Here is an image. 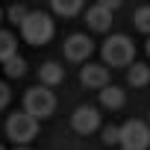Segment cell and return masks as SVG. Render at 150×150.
<instances>
[{
  "label": "cell",
  "mask_w": 150,
  "mask_h": 150,
  "mask_svg": "<svg viewBox=\"0 0 150 150\" xmlns=\"http://www.w3.org/2000/svg\"><path fill=\"white\" fill-rule=\"evenodd\" d=\"M53 33H56V24H53V18L50 15H44V12H30L27 18H24V24H21V35H24V41L27 44H47L50 38H53Z\"/></svg>",
  "instance_id": "cell-1"
},
{
  "label": "cell",
  "mask_w": 150,
  "mask_h": 150,
  "mask_svg": "<svg viewBox=\"0 0 150 150\" xmlns=\"http://www.w3.org/2000/svg\"><path fill=\"white\" fill-rule=\"evenodd\" d=\"M100 56H103V65H112V68H124V65H132V56H135V47L127 35H112L103 41L100 47Z\"/></svg>",
  "instance_id": "cell-2"
},
{
  "label": "cell",
  "mask_w": 150,
  "mask_h": 150,
  "mask_svg": "<svg viewBox=\"0 0 150 150\" xmlns=\"http://www.w3.org/2000/svg\"><path fill=\"white\" fill-rule=\"evenodd\" d=\"M35 132H38V118H33L30 112H15V115H9V121H6V135H9L18 147L30 144V141L35 138Z\"/></svg>",
  "instance_id": "cell-3"
},
{
  "label": "cell",
  "mask_w": 150,
  "mask_h": 150,
  "mask_svg": "<svg viewBox=\"0 0 150 150\" xmlns=\"http://www.w3.org/2000/svg\"><path fill=\"white\" fill-rule=\"evenodd\" d=\"M56 109V97L47 86H35L24 94V112H30L33 118H50Z\"/></svg>",
  "instance_id": "cell-4"
},
{
  "label": "cell",
  "mask_w": 150,
  "mask_h": 150,
  "mask_svg": "<svg viewBox=\"0 0 150 150\" xmlns=\"http://www.w3.org/2000/svg\"><path fill=\"white\" fill-rule=\"evenodd\" d=\"M121 147L124 150H147L150 147V127L138 118L127 121L121 127Z\"/></svg>",
  "instance_id": "cell-5"
},
{
  "label": "cell",
  "mask_w": 150,
  "mask_h": 150,
  "mask_svg": "<svg viewBox=\"0 0 150 150\" xmlns=\"http://www.w3.org/2000/svg\"><path fill=\"white\" fill-rule=\"evenodd\" d=\"M91 50H94V44H91V38L83 35V33H74V35L65 41V59H71V62H88Z\"/></svg>",
  "instance_id": "cell-6"
},
{
  "label": "cell",
  "mask_w": 150,
  "mask_h": 150,
  "mask_svg": "<svg viewBox=\"0 0 150 150\" xmlns=\"http://www.w3.org/2000/svg\"><path fill=\"white\" fill-rule=\"evenodd\" d=\"M71 127L77 129V132H83V135H88V132H94V129L100 127V112H97L94 106H80V109H74Z\"/></svg>",
  "instance_id": "cell-7"
},
{
  "label": "cell",
  "mask_w": 150,
  "mask_h": 150,
  "mask_svg": "<svg viewBox=\"0 0 150 150\" xmlns=\"http://www.w3.org/2000/svg\"><path fill=\"white\" fill-rule=\"evenodd\" d=\"M80 83L86 86V88H97V91H103L106 86H109V68L106 65H83V71H80Z\"/></svg>",
  "instance_id": "cell-8"
},
{
  "label": "cell",
  "mask_w": 150,
  "mask_h": 150,
  "mask_svg": "<svg viewBox=\"0 0 150 150\" xmlns=\"http://www.w3.org/2000/svg\"><path fill=\"white\" fill-rule=\"evenodd\" d=\"M86 24L94 30V33H106L109 27H112V9H106V6H91L88 12H86Z\"/></svg>",
  "instance_id": "cell-9"
},
{
  "label": "cell",
  "mask_w": 150,
  "mask_h": 150,
  "mask_svg": "<svg viewBox=\"0 0 150 150\" xmlns=\"http://www.w3.org/2000/svg\"><path fill=\"white\" fill-rule=\"evenodd\" d=\"M38 80H41V86H59L62 80H65V68L59 65V62H44L41 68H38Z\"/></svg>",
  "instance_id": "cell-10"
},
{
  "label": "cell",
  "mask_w": 150,
  "mask_h": 150,
  "mask_svg": "<svg viewBox=\"0 0 150 150\" xmlns=\"http://www.w3.org/2000/svg\"><path fill=\"white\" fill-rule=\"evenodd\" d=\"M124 103H127V94H124V88H118V86H106V88L100 91V106H103V109H112V112H118Z\"/></svg>",
  "instance_id": "cell-11"
},
{
  "label": "cell",
  "mask_w": 150,
  "mask_h": 150,
  "mask_svg": "<svg viewBox=\"0 0 150 150\" xmlns=\"http://www.w3.org/2000/svg\"><path fill=\"white\" fill-rule=\"evenodd\" d=\"M127 83H129V86H135V88L147 86V83H150V68H147V65H141V62L129 65V71H127Z\"/></svg>",
  "instance_id": "cell-12"
},
{
  "label": "cell",
  "mask_w": 150,
  "mask_h": 150,
  "mask_svg": "<svg viewBox=\"0 0 150 150\" xmlns=\"http://www.w3.org/2000/svg\"><path fill=\"white\" fill-rule=\"evenodd\" d=\"M50 6H53L56 15L71 18V15H77V12L83 9V0H50Z\"/></svg>",
  "instance_id": "cell-13"
},
{
  "label": "cell",
  "mask_w": 150,
  "mask_h": 150,
  "mask_svg": "<svg viewBox=\"0 0 150 150\" xmlns=\"http://www.w3.org/2000/svg\"><path fill=\"white\" fill-rule=\"evenodd\" d=\"M15 35L12 33H6V30H0V62H6V59H12L15 56Z\"/></svg>",
  "instance_id": "cell-14"
},
{
  "label": "cell",
  "mask_w": 150,
  "mask_h": 150,
  "mask_svg": "<svg viewBox=\"0 0 150 150\" xmlns=\"http://www.w3.org/2000/svg\"><path fill=\"white\" fill-rule=\"evenodd\" d=\"M3 71L9 74L12 80H15V77H24V74H27V62H24L21 56H12V59L3 62Z\"/></svg>",
  "instance_id": "cell-15"
},
{
  "label": "cell",
  "mask_w": 150,
  "mask_h": 150,
  "mask_svg": "<svg viewBox=\"0 0 150 150\" xmlns=\"http://www.w3.org/2000/svg\"><path fill=\"white\" fill-rule=\"evenodd\" d=\"M132 24H135V30H138V33H147V35H150V6H141V9H135V15H132Z\"/></svg>",
  "instance_id": "cell-16"
},
{
  "label": "cell",
  "mask_w": 150,
  "mask_h": 150,
  "mask_svg": "<svg viewBox=\"0 0 150 150\" xmlns=\"http://www.w3.org/2000/svg\"><path fill=\"white\" fill-rule=\"evenodd\" d=\"M27 15H30V12H27V6H21V3H15V6H9V21H12V24H18V27H21Z\"/></svg>",
  "instance_id": "cell-17"
},
{
  "label": "cell",
  "mask_w": 150,
  "mask_h": 150,
  "mask_svg": "<svg viewBox=\"0 0 150 150\" xmlns=\"http://www.w3.org/2000/svg\"><path fill=\"white\" fill-rule=\"evenodd\" d=\"M103 144H121V127H103Z\"/></svg>",
  "instance_id": "cell-18"
},
{
  "label": "cell",
  "mask_w": 150,
  "mask_h": 150,
  "mask_svg": "<svg viewBox=\"0 0 150 150\" xmlns=\"http://www.w3.org/2000/svg\"><path fill=\"white\" fill-rule=\"evenodd\" d=\"M9 100H12L9 86H6V83H0V109H6V106H9Z\"/></svg>",
  "instance_id": "cell-19"
},
{
  "label": "cell",
  "mask_w": 150,
  "mask_h": 150,
  "mask_svg": "<svg viewBox=\"0 0 150 150\" xmlns=\"http://www.w3.org/2000/svg\"><path fill=\"white\" fill-rule=\"evenodd\" d=\"M100 6H106V9H118L121 6V0H97Z\"/></svg>",
  "instance_id": "cell-20"
},
{
  "label": "cell",
  "mask_w": 150,
  "mask_h": 150,
  "mask_svg": "<svg viewBox=\"0 0 150 150\" xmlns=\"http://www.w3.org/2000/svg\"><path fill=\"white\" fill-rule=\"evenodd\" d=\"M15 150H33V147H27V144H24V147H15Z\"/></svg>",
  "instance_id": "cell-21"
},
{
  "label": "cell",
  "mask_w": 150,
  "mask_h": 150,
  "mask_svg": "<svg viewBox=\"0 0 150 150\" xmlns=\"http://www.w3.org/2000/svg\"><path fill=\"white\" fill-rule=\"evenodd\" d=\"M147 56H150V41H147Z\"/></svg>",
  "instance_id": "cell-22"
},
{
  "label": "cell",
  "mask_w": 150,
  "mask_h": 150,
  "mask_svg": "<svg viewBox=\"0 0 150 150\" xmlns=\"http://www.w3.org/2000/svg\"><path fill=\"white\" fill-rule=\"evenodd\" d=\"M0 21H3V9H0Z\"/></svg>",
  "instance_id": "cell-23"
},
{
  "label": "cell",
  "mask_w": 150,
  "mask_h": 150,
  "mask_svg": "<svg viewBox=\"0 0 150 150\" xmlns=\"http://www.w3.org/2000/svg\"><path fill=\"white\" fill-rule=\"evenodd\" d=\"M0 150H6V147H3V144H0Z\"/></svg>",
  "instance_id": "cell-24"
},
{
  "label": "cell",
  "mask_w": 150,
  "mask_h": 150,
  "mask_svg": "<svg viewBox=\"0 0 150 150\" xmlns=\"http://www.w3.org/2000/svg\"><path fill=\"white\" fill-rule=\"evenodd\" d=\"M121 150H124V147H121Z\"/></svg>",
  "instance_id": "cell-25"
}]
</instances>
